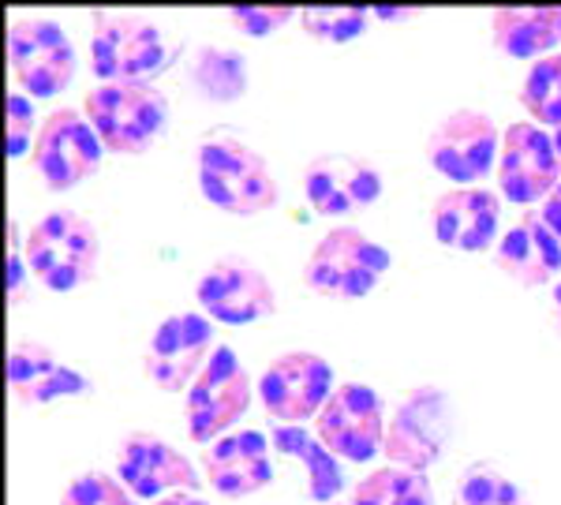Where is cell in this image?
Instances as JSON below:
<instances>
[{
	"label": "cell",
	"instance_id": "obj_31",
	"mask_svg": "<svg viewBox=\"0 0 561 505\" xmlns=\"http://www.w3.org/2000/svg\"><path fill=\"white\" fill-rule=\"evenodd\" d=\"M296 20V8L288 4H248V8H232L229 23L243 31L248 38H270L274 31H280L285 23Z\"/></svg>",
	"mask_w": 561,
	"mask_h": 505
},
{
	"label": "cell",
	"instance_id": "obj_22",
	"mask_svg": "<svg viewBox=\"0 0 561 505\" xmlns=\"http://www.w3.org/2000/svg\"><path fill=\"white\" fill-rule=\"evenodd\" d=\"M491 42L517 60L550 57L561 45L558 8H497L491 15Z\"/></svg>",
	"mask_w": 561,
	"mask_h": 505
},
{
	"label": "cell",
	"instance_id": "obj_19",
	"mask_svg": "<svg viewBox=\"0 0 561 505\" xmlns=\"http://www.w3.org/2000/svg\"><path fill=\"white\" fill-rule=\"evenodd\" d=\"M206 480L221 498H248L274 480L270 438L262 431H232L203 454Z\"/></svg>",
	"mask_w": 561,
	"mask_h": 505
},
{
	"label": "cell",
	"instance_id": "obj_11",
	"mask_svg": "<svg viewBox=\"0 0 561 505\" xmlns=\"http://www.w3.org/2000/svg\"><path fill=\"white\" fill-rule=\"evenodd\" d=\"M333 367L319 352H280L270 359V367L259 378V401L266 416H274L280 427H300L304 420L319 416L330 401Z\"/></svg>",
	"mask_w": 561,
	"mask_h": 505
},
{
	"label": "cell",
	"instance_id": "obj_18",
	"mask_svg": "<svg viewBox=\"0 0 561 505\" xmlns=\"http://www.w3.org/2000/svg\"><path fill=\"white\" fill-rule=\"evenodd\" d=\"M8 390L26 409H45V404L71 401V397H87L90 378L65 364L49 345L15 341L8 348Z\"/></svg>",
	"mask_w": 561,
	"mask_h": 505
},
{
	"label": "cell",
	"instance_id": "obj_13",
	"mask_svg": "<svg viewBox=\"0 0 561 505\" xmlns=\"http://www.w3.org/2000/svg\"><path fill=\"white\" fill-rule=\"evenodd\" d=\"M203 314L225 326H248L277 311V292L266 269L243 255H221L203 269L195 285Z\"/></svg>",
	"mask_w": 561,
	"mask_h": 505
},
{
	"label": "cell",
	"instance_id": "obj_23",
	"mask_svg": "<svg viewBox=\"0 0 561 505\" xmlns=\"http://www.w3.org/2000/svg\"><path fill=\"white\" fill-rule=\"evenodd\" d=\"M274 449L307 472V498L333 505L341 486H345V472H341V457L330 454V446L319 435H311L304 427H277Z\"/></svg>",
	"mask_w": 561,
	"mask_h": 505
},
{
	"label": "cell",
	"instance_id": "obj_29",
	"mask_svg": "<svg viewBox=\"0 0 561 505\" xmlns=\"http://www.w3.org/2000/svg\"><path fill=\"white\" fill-rule=\"evenodd\" d=\"M60 505H139L135 494L108 472H83L60 491Z\"/></svg>",
	"mask_w": 561,
	"mask_h": 505
},
{
	"label": "cell",
	"instance_id": "obj_20",
	"mask_svg": "<svg viewBox=\"0 0 561 505\" xmlns=\"http://www.w3.org/2000/svg\"><path fill=\"white\" fill-rule=\"evenodd\" d=\"M494 263L505 277H513L524 288L550 285L561 274V240L550 232V225L536 214H524L494 243Z\"/></svg>",
	"mask_w": 561,
	"mask_h": 505
},
{
	"label": "cell",
	"instance_id": "obj_1",
	"mask_svg": "<svg viewBox=\"0 0 561 505\" xmlns=\"http://www.w3.org/2000/svg\"><path fill=\"white\" fill-rule=\"evenodd\" d=\"M176 53V38L147 12L102 8L90 15V68L102 83H153Z\"/></svg>",
	"mask_w": 561,
	"mask_h": 505
},
{
	"label": "cell",
	"instance_id": "obj_7",
	"mask_svg": "<svg viewBox=\"0 0 561 505\" xmlns=\"http://www.w3.org/2000/svg\"><path fill=\"white\" fill-rule=\"evenodd\" d=\"M449 438H454V404L438 386H412L401 393L386 420L389 464L427 472L442 461Z\"/></svg>",
	"mask_w": 561,
	"mask_h": 505
},
{
	"label": "cell",
	"instance_id": "obj_15",
	"mask_svg": "<svg viewBox=\"0 0 561 505\" xmlns=\"http://www.w3.org/2000/svg\"><path fill=\"white\" fill-rule=\"evenodd\" d=\"M497 184L505 198L520 206L542 203L561 184L554 135L528 120L510 124L502 135V154H497Z\"/></svg>",
	"mask_w": 561,
	"mask_h": 505
},
{
	"label": "cell",
	"instance_id": "obj_34",
	"mask_svg": "<svg viewBox=\"0 0 561 505\" xmlns=\"http://www.w3.org/2000/svg\"><path fill=\"white\" fill-rule=\"evenodd\" d=\"M150 505H210L206 498H198L195 491H176V494H165V498L150 502Z\"/></svg>",
	"mask_w": 561,
	"mask_h": 505
},
{
	"label": "cell",
	"instance_id": "obj_6",
	"mask_svg": "<svg viewBox=\"0 0 561 505\" xmlns=\"http://www.w3.org/2000/svg\"><path fill=\"white\" fill-rule=\"evenodd\" d=\"M8 65L26 94L53 97L76 79V45L45 12H15L8 20Z\"/></svg>",
	"mask_w": 561,
	"mask_h": 505
},
{
	"label": "cell",
	"instance_id": "obj_36",
	"mask_svg": "<svg viewBox=\"0 0 561 505\" xmlns=\"http://www.w3.org/2000/svg\"><path fill=\"white\" fill-rule=\"evenodd\" d=\"M554 147H558V158H561V128L554 131Z\"/></svg>",
	"mask_w": 561,
	"mask_h": 505
},
{
	"label": "cell",
	"instance_id": "obj_21",
	"mask_svg": "<svg viewBox=\"0 0 561 505\" xmlns=\"http://www.w3.org/2000/svg\"><path fill=\"white\" fill-rule=\"evenodd\" d=\"M434 237L449 251H486L497 237V195L486 187H449L434 198Z\"/></svg>",
	"mask_w": 561,
	"mask_h": 505
},
{
	"label": "cell",
	"instance_id": "obj_26",
	"mask_svg": "<svg viewBox=\"0 0 561 505\" xmlns=\"http://www.w3.org/2000/svg\"><path fill=\"white\" fill-rule=\"evenodd\" d=\"M520 102L539 128L542 124H550L554 131L561 128V53H550L528 68L520 83Z\"/></svg>",
	"mask_w": 561,
	"mask_h": 505
},
{
	"label": "cell",
	"instance_id": "obj_5",
	"mask_svg": "<svg viewBox=\"0 0 561 505\" xmlns=\"http://www.w3.org/2000/svg\"><path fill=\"white\" fill-rule=\"evenodd\" d=\"M389 269V251L356 225H333L304 263V285L333 300H359L375 292Z\"/></svg>",
	"mask_w": 561,
	"mask_h": 505
},
{
	"label": "cell",
	"instance_id": "obj_14",
	"mask_svg": "<svg viewBox=\"0 0 561 505\" xmlns=\"http://www.w3.org/2000/svg\"><path fill=\"white\" fill-rule=\"evenodd\" d=\"M102 158L105 142L83 110H57L42 120V131L34 139V169L53 192L83 184L102 169Z\"/></svg>",
	"mask_w": 561,
	"mask_h": 505
},
{
	"label": "cell",
	"instance_id": "obj_35",
	"mask_svg": "<svg viewBox=\"0 0 561 505\" xmlns=\"http://www.w3.org/2000/svg\"><path fill=\"white\" fill-rule=\"evenodd\" d=\"M554 322L561 326V277H558V285H554Z\"/></svg>",
	"mask_w": 561,
	"mask_h": 505
},
{
	"label": "cell",
	"instance_id": "obj_27",
	"mask_svg": "<svg viewBox=\"0 0 561 505\" xmlns=\"http://www.w3.org/2000/svg\"><path fill=\"white\" fill-rule=\"evenodd\" d=\"M454 505H531L517 480L494 464H472L457 483Z\"/></svg>",
	"mask_w": 561,
	"mask_h": 505
},
{
	"label": "cell",
	"instance_id": "obj_38",
	"mask_svg": "<svg viewBox=\"0 0 561 505\" xmlns=\"http://www.w3.org/2000/svg\"><path fill=\"white\" fill-rule=\"evenodd\" d=\"M333 505H337V502H333Z\"/></svg>",
	"mask_w": 561,
	"mask_h": 505
},
{
	"label": "cell",
	"instance_id": "obj_24",
	"mask_svg": "<svg viewBox=\"0 0 561 505\" xmlns=\"http://www.w3.org/2000/svg\"><path fill=\"white\" fill-rule=\"evenodd\" d=\"M192 87L206 102H237L248 90V60L232 45H203L192 57Z\"/></svg>",
	"mask_w": 561,
	"mask_h": 505
},
{
	"label": "cell",
	"instance_id": "obj_12",
	"mask_svg": "<svg viewBox=\"0 0 561 505\" xmlns=\"http://www.w3.org/2000/svg\"><path fill=\"white\" fill-rule=\"evenodd\" d=\"M502 135L491 113L483 110H454L442 116L427 135V158L446 180L476 187L491 169H497Z\"/></svg>",
	"mask_w": 561,
	"mask_h": 505
},
{
	"label": "cell",
	"instance_id": "obj_30",
	"mask_svg": "<svg viewBox=\"0 0 561 505\" xmlns=\"http://www.w3.org/2000/svg\"><path fill=\"white\" fill-rule=\"evenodd\" d=\"M4 131H8V158H12V161H20L26 150L34 147V139H38V131H42L38 110H34V102L26 94H20V90H12V94H8Z\"/></svg>",
	"mask_w": 561,
	"mask_h": 505
},
{
	"label": "cell",
	"instance_id": "obj_37",
	"mask_svg": "<svg viewBox=\"0 0 561 505\" xmlns=\"http://www.w3.org/2000/svg\"><path fill=\"white\" fill-rule=\"evenodd\" d=\"M558 26H561V8H558Z\"/></svg>",
	"mask_w": 561,
	"mask_h": 505
},
{
	"label": "cell",
	"instance_id": "obj_2",
	"mask_svg": "<svg viewBox=\"0 0 561 505\" xmlns=\"http://www.w3.org/2000/svg\"><path fill=\"white\" fill-rule=\"evenodd\" d=\"M198 192L217 210L255 218L277 206L280 184L255 147L229 131H206L198 142Z\"/></svg>",
	"mask_w": 561,
	"mask_h": 505
},
{
	"label": "cell",
	"instance_id": "obj_16",
	"mask_svg": "<svg viewBox=\"0 0 561 505\" xmlns=\"http://www.w3.org/2000/svg\"><path fill=\"white\" fill-rule=\"evenodd\" d=\"M116 480H121L135 498H165L176 491H195L198 472L173 441L150 435V431H135L116 446Z\"/></svg>",
	"mask_w": 561,
	"mask_h": 505
},
{
	"label": "cell",
	"instance_id": "obj_32",
	"mask_svg": "<svg viewBox=\"0 0 561 505\" xmlns=\"http://www.w3.org/2000/svg\"><path fill=\"white\" fill-rule=\"evenodd\" d=\"M8 232H12V240H8V292L20 296V288H23V274H26V255H23L20 225H15V218L8 221Z\"/></svg>",
	"mask_w": 561,
	"mask_h": 505
},
{
	"label": "cell",
	"instance_id": "obj_9",
	"mask_svg": "<svg viewBox=\"0 0 561 505\" xmlns=\"http://www.w3.org/2000/svg\"><path fill=\"white\" fill-rule=\"evenodd\" d=\"M259 390H251V375L240 364L237 348L217 345L210 364L203 367V375L192 382L187 390V431L195 441H214L225 438V431L232 423H240L243 412L251 409V397Z\"/></svg>",
	"mask_w": 561,
	"mask_h": 505
},
{
	"label": "cell",
	"instance_id": "obj_3",
	"mask_svg": "<svg viewBox=\"0 0 561 505\" xmlns=\"http://www.w3.org/2000/svg\"><path fill=\"white\" fill-rule=\"evenodd\" d=\"M23 255L26 269L45 288L71 292V288L94 282L98 263H102V240H98L94 221H87L79 210H49L31 229Z\"/></svg>",
	"mask_w": 561,
	"mask_h": 505
},
{
	"label": "cell",
	"instance_id": "obj_8",
	"mask_svg": "<svg viewBox=\"0 0 561 505\" xmlns=\"http://www.w3.org/2000/svg\"><path fill=\"white\" fill-rule=\"evenodd\" d=\"M214 348V319L198 311L165 314L142 352V375L165 393H187L203 367L210 364Z\"/></svg>",
	"mask_w": 561,
	"mask_h": 505
},
{
	"label": "cell",
	"instance_id": "obj_4",
	"mask_svg": "<svg viewBox=\"0 0 561 505\" xmlns=\"http://www.w3.org/2000/svg\"><path fill=\"white\" fill-rule=\"evenodd\" d=\"M83 113L113 154H142L169 124V97L158 83H98Z\"/></svg>",
	"mask_w": 561,
	"mask_h": 505
},
{
	"label": "cell",
	"instance_id": "obj_33",
	"mask_svg": "<svg viewBox=\"0 0 561 505\" xmlns=\"http://www.w3.org/2000/svg\"><path fill=\"white\" fill-rule=\"evenodd\" d=\"M539 218L550 225V232L561 240V184L550 192L547 198H542V206H539Z\"/></svg>",
	"mask_w": 561,
	"mask_h": 505
},
{
	"label": "cell",
	"instance_id": "obj_25",
	"mask_svg": "<svg viewBox=\"0 0 561 505\" xmlns=\"http://www.w3.org/2000/svg\"><path fill=\"white\" fill-rule=\"evenodd\" d=\"M352 505H434V486L427 472L386 464L352 486Z\"/></svg>",
	"mask_w": 561,
	"mask_h": 505
},
{
	"label": "cell",
	"instance_id": "obj_28",
	"mask_svg": "<svg viewBox=\"0 0 561 505\" xmlns=\"http://www.w3.org/2000/svg\"><path fill=\"white\" fill-rule=\"evenodd\" d=\"M300 20H304V31L311 34L314 42L345 45V42H356L359 34L367 31L370 12L367 8H307Z\"/></svg>",
	"mask_w": 561,
	"mask_h": 505
},
{
	"label": "cell",
	"instance_id": "obj_17",
	"mask_svg": "<svg viewBox=\"0 0 561 505\" xmlns=\"http://www.w3.org/2000/svg\"><path fill=\"white\" fill-rule=\"evenodd\" d=\"M304 192L314 214L348 218L382 195V173L364 154H319L304 169Z\"/></svg>",
	"mask_w": 561,
	"mask_h": 505
},
{
	"label": "cell",
	"instance_id": "obj_10",
	"mask_svg": "<svg viewBox=\"0 0 561 505\" xmlns=\"http://www.w3.org/2000/svg\"><path fill=\"white\" fill-rule=\"evenodd\" d=\"M386 404L364 382H341L330 393L325 409L314 416V435H319L330 454L341 461L364 464L375 461L386 449Z\"/></svg>",
	"mask_w": 561,
	"mask_h": 505
}]
</instances>
